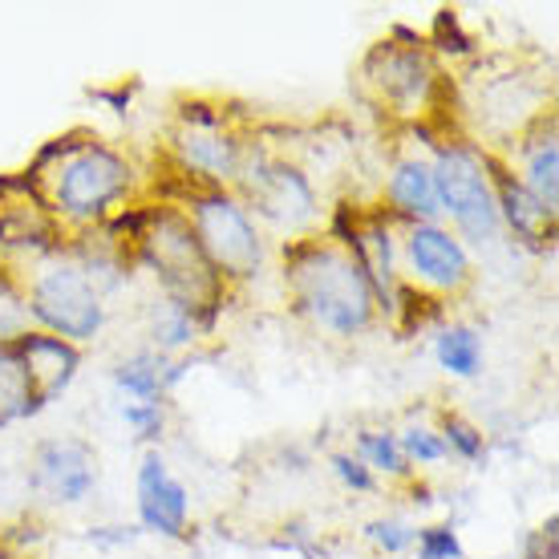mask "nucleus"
I'll use <instances>...</instances> for the list:
<instances>
[{"instance_id":"nucleus-1","label":"nucleus","mask_w":559,"mask_h":559,"mask_svg":"<svg viewBox=\"0 0 559 559\" xmlns=\"http://www.w3.org/2000/svg\"><path fill=\"white\" fill-rule=\"evenodd\" d=\"M21 175L33 182V191L41 195L45 211L57 219L66 239L98 231L122 211L134 187V167L127 163V154L114 151L110 142H102L90 130L49 139Z\"/></svg>"},{"instance_id":"nucleus-2","label":"nucleus","mask_w":559,"mask_h":559,"mask_svg":"<svg viewBox=\"0 0 559 559\" xmlns=\"http://www.w3.org/2000/svg\"><path fill=\"white\" fill-rule=\"evenodd\" d=\"M284 288L296 312L329 336H361L378 324V296L365 267L329 236L284 243Z\"/></svg>"},{"instance_id":"nucleus-3","label":"nucleus","mask_w":559,"mask_h":559,"mask_svg":"<svg viewBox=\"0 0 559 559\" xmlns=\"http://www.w3.org/2000/svg\"><path fill=\"white\" fill-rule=\"evenodd\" d=\"M357 85L373 110L390 114L397 122H409L414 130L426 127V118L442 106V98L454 94L442 61L409 28H393V37L378 41L361 57Z\"/></svg>"},{"instance_id":"nucleus-4","label":"nucleus","mask_w":559,"mask_h":559,"mask_svg":"<svg viewBox=\"0 0 559 559\" xmlns=\"http://www.w3.org/2000/svg\"><path fill=\"white\" fill-rule=\"evenodd\" d=\"M134 255L142 264L154 267V276L163 284V296L175 300L179 308H187L199 321V333L207 336L215 329V321H219V312H224L227 284L207 264L187 215L175 203L146 207V224H142L139 252Z\"/></svg>"},{"instance_id":"nucleus-5","label":"nucleus","mask_w":559,"mask_h":559,"mask_svg":"<svg viewBox=\"0 0 559 559\" xmlns=\"http://www.w3.org/2000/svg\"><path fill=\"white\" fill-rule=\"evenodd\" d=\"M13 264L21 272H9V276H13L16 293H21L25 312L37 321L41 333L61 336L78 349L102 333L106 305H102L98 284L90 280V272L66 248L28 255V260H13Z\"/></svg>"},{"instance_id":"nucleus-6","label":"nucleus","mask_w":559,"mask_h":559,"mask_svg":"<svg viewBox=\"0 0 559 559\" xmlns=\"http://www.w3.org/2000/svg\"><path fill=\"white\" fill-rule=\"evenodd\" d=\"M175 207L187 215L195 243L203 248L207 264L219 272L224 284H243L264 267V236H260L255 215L239 195L187 182V191Z\"/></svg>"},{"instance_id":"nucleus-7","label":"nucleus","mask_w":559,"mask_h":559,"mask_svg":"<svg viewBox=\"0 0 559 559\" xmlns=\"http://www.w3.org/2000/svg\"><path fill=\"white\" fill-rule=\"evenodd\" d=\"M459 110L475 118V130L487 139L483 151H499L523 134L544 110H551V82L539 73L495 70V61H475L459 85Z\"/></svg>"},{"instance_id":"nucleus-8","label":"nucleus","mask_w":559,"mask_h":559,"mask_svg":"<svg viewBox=\"0 0 559 559\" xmlns=\"http://www.w3.org/2000/svg\"><path fill=\"white\" fill-rule=\"evenodd\" d=\"M231 195L243 199L252 215H264L267 224L280 227L288 236L284 243L308 239L312 227L321 224V207H317V191L308 175L288 158L267 154L264 146H248Z\"/></svg>"},{"instance_id":"nucleus-9","label":"nucleus","mask_w":559,"mask_h":559,"mask_svg":"<svg viewBox=\"0 0 559 559\" xmlns=\"http://www.w3.org/2000/svg\"><path fill=\"white\" fill-rule=\"evenodd\" d=\"M433 191H438V207L442 215H450V231L466 243H495L503 236V224H499V207H495V191H490V179L483 170V158H478V146L471 142H433Z\"/></svg>"},{"instance_id":"nucleus-10","label":"nucleus","mask_w":559,"mask_h":559,"mask_svg":"<svg viewBox=\"0 0 559 559\" xmlns=\"http://www.w3.org/2000/svg\"><path fill=\"white\" fill-rule=\"evenodd\" d=\"M175 167L187 182L211 187V191H231L243 170L248 142L227 127V114L207 102H187L175 114V127L167 134Z\"/></svg>"},{"instance_id":"nucleus-11","label":"nucleus","mask_w":559,"mask_h":559,"mask_svg":"<svg viewBox=\"0 0 559 559\" xmlns=\"http://www.w3.org/2000/svg\"><path fill=\"white\" fill-rule=\"evenodd\" d=\"M402 267L406 284L433 300H454L475 284L471 252L450 227L442 224H409L402 239Z\"/></svg>"},{"instance_id":"nucleus-12","label":"nucleus","mask_w":559,"mask_h":559,"mask_svg":"<svg viewBox=\"0 0 559 559\" xmlns=\"http://www.w3.org/2000/svg\"><path fill=\"white\" fill-rule=\"evenodd\" d=\"M0 248L13 252V260L66 248V231L45 211L25 175H0Z\"/></svg>"},{"instance_id":"nucleus-13","label":"nucleus","mask_w":559,"mask_h":559,"mask_svg":"<svg viewBox=\"0 0 559 559\" xmlns=\"http://www.w3.org/2000/svg\"><path fill=\"white\" fill-rule=\"evenodd\" d=\"M28 487L45 495L49 503L78 507L98 487V454L82 438H49L33 450L28 462Z\"/></svg>"},{"instance_id":"nucleus-14","label":"nucleus","mask_w":559,"mask_h":559,"mask_svg":"<svg viewBox=\"0 0 559 559\" xmlns=\"http://www.w3.org/2000/svg\"><path fill=\"white\" fill-rule=\"evenodd\" d=\"M483 158V170L490 179V191H495V207H499V224L527 248H547L556 239V211H547L539 199L519 182V175L503 163V154L495 151H478Z\"/></svg>"},{"instance_id":"nucleus-15","label":"nucleus","mask_w":559,"mask_h":559,"mask_svg":"<svg viewBox=\"0 0 559 559\" xmlns=\"http://www.w3.org/2000/svg\"><path fill=\"white\" fill-rule=\"evenodd\" d=\"M13 349L28 373V390H33V409L37 414L45 406H53L57 397L73 385L78 369H82V349L70 345V341H61V336L41 333V329L16 333Z\"/></svg>"},{"instance_id":"nucleus-16","label":"nucleus","mask_w":559,"mask_h":559,"mask_svg":"<svg viewBox=\"0 0 559 559\" xmlns=\"http://www.w3.org/2000/svg\"><path fill=\"white\" fill-rule=\"evenodd\" d=\"M511 158L503 154V163L519 175V182L532 191L547 211L559 215V130H556V110H544L535 122L523 127L511 146Z\"/></svg>"},{"instance_id":"nucleus-17","label":"nucleus","mask_w":559,"mask_h":559,"mask_svg":"<svg viewBox=\"0 0 559 559\" xmlns=\"http://www.w3.org/2000/svg\"><path fill=\"white\" fill-rule=\"evenodd\" d=\"M187 519H191L187 487L170 475L167 459L158 450H146L139 462V523L146 532L182 539L187 535Z\"/></svg>"},{"instance_id":"nucleus-18","label":"nucleus","mask_w":559,"mask_h":559,"mask_svg":"<svg viewBox=\"0 0 559 559\" xmlns=\"http://www.w3.org/2000/svg\"><path fill=\"white\" fill-rule=\"evenodd\" d=\"M381 211H390L402 227L409 224H438V191H433V170L430 158L421 154H402L390 167V179H385V203Z\"/></svg>"},{"instance_id":"nucleus-19","label":"nucleus","mask_w":559,"mask_h":559,"mask_svg":"<svg viewBox=\"0 0 559 559\" xmlns=\"http://www.w3.org/2000/svg\"><path fill=\"white\" fill-rule=\"evenodd\" d=\"M182 373H187V365L170 361L167 353L146 349L127 357V361L114 369V385L122 393H130L134 402H163L182 381Z\"/></svg>"},{"instance_id":"nucleus-20","label":"nucleus","mask_w":559,"mask_h":559,"mask_svg":"<svg viewBox=\"0 0 559 559\" xmlns=\"http://www.w3.org/2000/svg\"><path fill=\"white\" fill-rule=\"evenodd\" d=\"M33 390L13 341H0V426H13L21 418H33Z\"/></svg>"},{"instance_id":"nucleus-21","label":"nucleus","mask_w":559,"mask_h":559,"mask_svg":"<svg viewBox=\"0 0 559 559\" xmlns=\"http://www.w3.org/2000/svg\"><path fill=\"white\" fill-rule=\"evenodd\" d=\"M438 365L454 373V378H478L483 373V341H478L475 329H466V324H450L438 333Z\"/></svg>"},{"instance_id":"nucleus-22","label":"nucleus","mask_w":559,"mask_h":559,"mask_svg":"<svg viewBox=\"0 0 559 559\" xmlns=\"http://www.w3.org/2000/svg\"><path fill=\"white\" fill-rule=\"evenodd\" d=\"M154 345H158V353H175V349H187V345H195L199 336V321L187 312V308H179L175 300H163V305L154 308Z\"/></svg>"},{"instance_id":"nucleus-23","label":"nucleus","mask_w":559,"mask_h":559,"mask_svg":"<svg viewBox=\"0 0 559 559\" xmlns=\"http://www.w3.org/2000/svg\"><path fill=\"white\" fill-rule=\"evenodd\" d=\"M357 459H361L373 475H390V478L409 475V462L402 459L397 433H390V430H361L357 433Z\"/></svg>"},{"instance_id":"nucleus-24","label":"nucleus","mask_w":559,"mask_h":559,"mask_svg":"<svg viewBox=\"0 0 559 559\" xmlns=\"http://www.w3.org/2000/svg\"><path fill=\"white\" fill-rule=\"evenodd\" d=\"M438 438L447 442V454H459L462 462H478L487 459V438L475 421H466L462 414H442V430Z\"/></svg>"},{"instance_id":"nucleus-25","label":"nucleus","mask_w":559,"mask_h":559,"mask_svg":"<svg viewBox=\"0 0 559 559\" xmlns=\"http://www.w3.org/2000/svg\"><path fill=\"white\" fill-rule=\"evenodd\" d=\"M430 49H438V53H462V57H475L478 45L471 33H462L459 25V13L454 9H438V16H433V28H430Z\"/></svg>"},{"instance_id":"nucleus-26","label":"nucleus","mask_w":559,"mask_h":559,"mask_svg":"<svg viewBox=\"0 0 559 559\" xmlns=\"http://www.w3.org/2000/svg\"><path fill=\"white\" fill-rule=\"evenodd\" d=\"M414 535H418V527L414 523H406V519H373L369 527H365V539L378 547V551H385V556H402L406 547H414Z\"/></svg>"},{"instance_id":"nucleus-27","label":"nucleus","mask_w":559,"mask_h":559,"mask_svg":"<svg viewBox=\"0 0 559 559\" xmlns=\"http://www.w3.org/2000/svg\"><path fill=\"white\" fill-rule=\"evenodd\" d=\"M397 447H402V459L418 466H433L447 459V442L438 438V430H426V426H409L406 433H397Z\"/></svg>"},{"instance_id":"nucleus-28","label":"nucleus","mask_w":559,"mask_h":559,"mask_svg":"<svg viewBox=\"0 0 559 559\" xmlns=\"http://www.w3.org/2000/svg\"><path fill=\"white\" fill-rule=\"evenodd\" d=\"M418 559H462V539L450 523H433V527H418L414 535Z\"/></svg>"},{"instance_id":"nucleus-29","label":"nucleus","mask_w":559,"mask_h":559,"mask_svg":"<svg viewBox=\"0 0 559 559\" xmlns=\"http://www.w3.org/2000/svg\"><path fill=\"white\" fill-rule=\"evenodd\" d=\"M329 466H333V475L341 478L349 490H357V495L378 490V475H373V471H369L357 454H333V459H329Z\"/></svg>"},{"instance_id":"nucleus-30","label":"nucleus","mask_w":559,"mask_h":559,"mask_svg":"<svg viewBox=\"0 0 559 559\" xmlns=\"http://www.w3.org/2000/svg\"><path fill=\"white\" fill-rule=\"evenodd\" d=\"M122 421L134 426L142 438H158L163 433V402H127L122 406Z\"/></svg>"},{"instance_id":"nucleus-31","label":"nucleus","mask_w":559,"mask_h":559,"mask_svg":"<svg viewBox=\"0 0 559 559\" xmlns=\"http://www.w3.org/2000/svg\"><path fill=\"white\" fill-rule=\"evenodd\" d=\"M556 523H559V519L551 515L544 527L535 532L532 547H527V556H523V559H556Z\"/></svg>"},{"instance_id":"nucleus-32","label":"nucleus","mask_w":559,"mask_h":559,"mask_svg":"<svg viewBox=\"0 0 559 559\" xmlns=\"http://www.w3.org/2000/svg\"><path fill=\"white\" fill-rule=\"evenodd\" d=\"M94 98L110 102V110H127V106H130V90H127V85H118V90H98Z\"/></svg>"},{"instance_id":"nucleus-33","label":"nucleus","mask_w":559,"mask_h":559,"mask_svg":"<svg viewBox=\"0 0 559 559\" xmlns=\"http://www.w3.org/2000/svg\"><path fill=\"white\" fill-rule=\"evenodd\" d=\"M0 559H13V556H9V551H4V544H0Z\"/></svg>"}]
</instances>
